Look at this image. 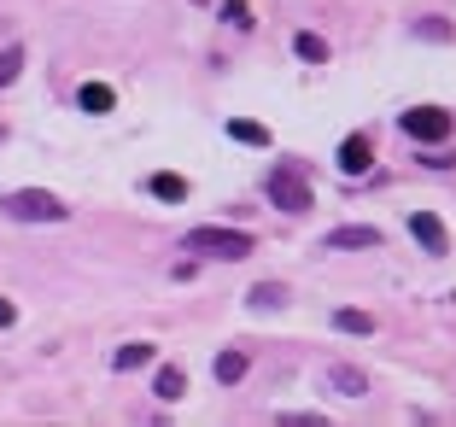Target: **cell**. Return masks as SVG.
Returning a JSON list of instances; mask_svg holds the SVG:
<instances>
[{"label": "cell", "instance_id": "obj_18", "mask_svg": "<svg viewBox=\"0 0 456 427\" xmlns=\"http://www.w3.org/2000/svg\"><path fill=\"white\" fill-rule=\"evenodd\" d=\"M228 135L246 141V147H269V129H264V123H252V118H234V123H228Z\"/></svg>", "mask_w": 456, "mask_h": 427}, {"label": "cell", "instance_id": "obj_13", "mask_svg": "<svg viewBox=\"0 0 456 427\" xmlns=\"http://www.w3.org/2000/svg\"><path fill=\"white\" fill-rule=\"evenodd\" d=\"M18 77H24V47L6 41V47H0V88H12Z\"/></svg>", "mask_w": 456, "mask_h": 427}, {"label": "cell", "instance_id": "obj_19", "mask_svg": "<svg viewBox=\"0 0 456 427\" xmlns=\"http://www.w3.org/2000/svg\"><path fill=\"white\" fill-rule=\"evenodd\" d=\"M410 29H416V36L421 41H456V24H444V18H416V24H410Z\"/></svg>", "mask_w": 456, "mask_h": 427}, {"label": "cell", "instance_id": "obj_8", "mask_svg": "<svg viewBox=\"0 0 456 427\" xmlns=\"http://www.w3.org/2000/svg\"><path fill=\"white\" fill-rule=\"evenodd\" d=\"M328 387H334L339 398H362V392H369V374H362L357 363H334V369H328Z\"/></svg>", "mask_w": 456, "mask_h": 427}, {"label": "cell", "instance_id": "obj_11", "mask_svg": "<svg viewBox=\"0 0 456 427\" xmlns=\"http://www.w3.org/2000/svg\"><path fill=\"white\" fill-rule=\"evenodd\" d=\"M141 363H152V346H147V340H129V346H118V351H111V369H118V374L141 369Z\"/></svg>", "mask_w": 456, "mask_h": 427}, {"label": "cell", "instance_id": "obj_14", "mask_svg": "<svg viewBox=\"0 0 456 427\" xmlns=\"http://www.w3.org/2000/svg\"><path fill=\"white\" fill-rule=\"evenodd\" d=\"M334 328H339V334H362V340H369V334H375V316H369V310H334Z\"/></svg>", "mask_w": 456, "mask_h": 427}, {"label": "cell", "instance_id": "obj_23", "mask_svg": "<svg viewBox=\"0 0 456 427\" xmlns=\"http://www.w3.org/2000/svg\"><path fill=\"white\" fill-rule=\"evenodd\" d=\"M0 141H6V129H0Z\"/></svg>", "mask_w": 456, "mask_h": 427}, {"label": "cell", "instance_id": "obj_1", "mask_svg": "<svg viewBox=\"0 0 456 427\" xmlns=\"http://www.w3.org/2000/svg\"><path fill=\"white\" fill-rule=\"evenodd\" d=\"M182 252H193V258H216V264H240V258H252L257 252V241L246 234V228H188L182 234Z\"/></svg>", "mask_w": 456, "mask_h": 427}, {"label": "cell", "instance_id": "obj_12", "mask_svg": "<svg viewBox=\"0 0 456 427\" xmlns=\"http://www.w3.org/2000/svg\"><path fill=\"white\" fill-rule=\"evenodd\" d=\"M293 53L305 59V65H322V59H328V41L316 36V29H298V36H293Z\"/></svg>", "mask_w": 456, "mask_h": 427}, {"label": "cell", "instance_id": "obj_7", "mask_svg": "<svg viewBox=\"0 0 456 427\" xmlns=\"http://www.w3.org/2000/svg\"><path fill=\"white\" fill-rule=\"evenodd\" d=\"M410 234H416L421 252H433V258H439L444 246H451V241H444V223H439L433 211H416V217H410Z\"/></svg>", "mask_w": 456, "mask_h": 427}, {"label": "cell", "instance_id": "obj_2", "mask_svg": "<svg viewBox=\"0 0 456 427\" xmlns=\"http://www.w3.org/2000/svg\"><path fill=\"white\" fill-rule=\"evenodd\" d=\"M0 211L12 217V223H65L70 205L59 200V193H47V187H12V193L0 200Z\"/></svg>", "mask_w": 456, "mask_h": 427}, {"label": "cell", "instance_id": "obj_16", "mask_svg": "<svg viewBox=\"0 0 456 427\" xmlns=\"http://www.w3.org/2000/svg\"><path fill=\"white\" fill-rule=\"evenodd\" d=\"M211 374H216V381H223V387H234V381H240V374H246V351H223V357L211 363Z\"/></svg>", "mask_w": 456, "mask_h": 427}, {"label": "cell", "instance_id": "obj_6", "mask_svg": "<svg viewBox=\"0 0 456 427\" xmlns=\"http://www.w3.org/2000/svg\"><path fill=\"white\" fill-rule=\"evenodd\" d=\"M328 252H362V246H380V228H369V223H351V228H334L328 234Z\"/></svg>", "mask_w": 456, "mask_h": 427}, {"label": "cell", "instance_id": "obj_5", "mask_svg": "<svg viewBox=\"0 0 456 427\" xmlns=\"http://www.w3.org/2000/svg\"><path fill=\"white\" fill-rule=\"evenodd\" d=\"M369 164H375V141H369V135H346V141H339V170L362 176Z\"/></svg>", "mask_w": 456, "mask_h": 427}, {"label": "cell", "instance_id": "obj_22", "mask_svg": "<svg viewBox=\"0 0 456 427\" xmlns=\"http://www.w3.org/2000/svg\"><path fill=\"white\" fill-rule=\"evenodd\" d=\"M0 36H6V18H0Z\"/></svg>", "mask_w": 456, "mask_h": 427}, {"label": "cell", "instance_id": "obj_21", "mask_svg": "<svg viewBox=\"0 0 456 427\" xmlns=\"http://www.w3.org/2000/svg\"><path fill=\"white\" fill-rule=\"evenodd\" d=\"M18 322V310H12V299H0V328H12Z\"/></svg>", "mask_w": 456, "mask_h": 427}, {"label": "cell", "instance_id": "obj_10", "mask_svg": "<svg viewBox=\"0 0 456 427\" xmlns=\"http://www.w3.org/2000/svg\"><path fill=\"white\" fill-rule=\"evenodd\" d=\"M77 106L88 111V118H106V111L118 106V94H111L106 82H82V94H77Z\"/></svg>", "mask_w": 456, "mask_h": 427}, {"label": "cell", "instance_id": "obj_4", "mask_svg": "<svg viewBox=\"0 0 456 427\" xmlns=\"http://www.w3.org/2000/svg\"><path fill=\"white\" fill-rule=\"evenodd\" d=\"M398 129L410 135V141H421V147H439L444 135L456 129V118H451L444 106H410V111L398 118Z\"/></svg>", "mask_w": 456, "mask_h": 427}, {"label": "cell", "instance_id": "obj_15", "mask_svg": "<svg viewBox=\"0 0 456 427\" xmlns=\"http://www.w3.org/2000/svg\"><path fill=\"white\" fill-rule=\"evenodd\" d=\"M246 299H252V310H275V305H287V287L281 281H257Z\"/></svg>", "mask_w": 456, "mask_h": 427}, {"label": "cell", "instance_id": "obj_9", "mask_svg": "<svg viewBox=\"0 0 456 427\" xmlns=\"http://www.w3.org/2000/svg\"><path fill=\"white\" fill-rule=\"evenodd\" d=\"M147 193H152V200H164V205H182V200H188V176L159 170V176H147Z\"/></svg>", "mask_w": 456, "mask_h": 427}, {"label": "cell", "instance_id": "obj_17", "mask_svg": "<svg viewBox=\"0 0 456 427\" xmlns=\"http://www.w3.org/2000/svg\"><path fill=\"white\" fill-rule=\"evenodd\" d=\"M152 392H159L164 404H175L182 392H188V374H182V369H159V381H152Z\"/></svg>", "mask_w": 456, "mask_h": 427}, {"label": "cell", "instance_id": "obj_3", "mask_svg": "<svg viewBox=\"0 0 456 427\" xmlns=\"http://www.w3.org/2000/svg\"><path fill=\"white\" fill-rule=\"evenodd\" d=\"M264 193H269V205H281V211H310V187H305V164L298 159H281V164H269V176H264Z\"/></svg>", "mask_w": 456, "mask_h": 427}, {"label": "cell", "instance_id": "obj_20", "mask_svg": "<svg viewBox=\"0 0 456 427\" xmlns=\"http://www.w3.org/2000/svg\"><path fill=\"white\" fill-rule=\"evenodd\" d=\"M223 24L228 29H252V6H246V0H223Z\"/></svg>", "mask_w": 456, "mask_h": 427}]
</instances>
